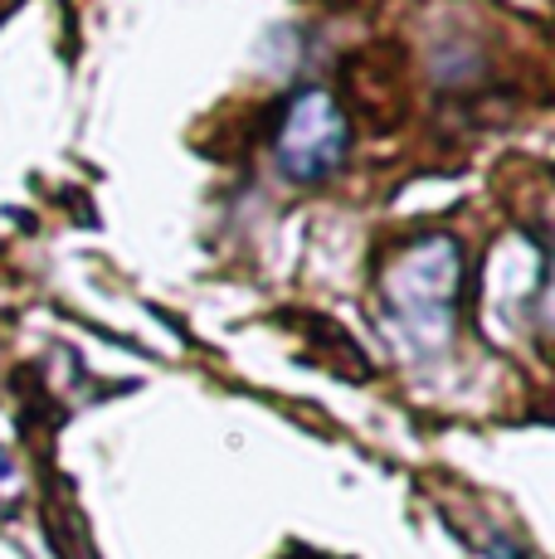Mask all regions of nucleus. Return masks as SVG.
<instances>
[{"mask_svg":"<svg viewBox=\"0 0 555 559\" xmlns=\"http://www.w3.org/2000/svg\"><path fill=\"white\" fill-rule=\"evenodd\" d=\"M10 487H15V462H10V453L0 448V497H5Z\"/></svg>","mask_w":555,"mask_h":559,"instance_id":"obj_3","label":"nucleus"},{"mask_svg":"<svg viewBox=\"0 0 555 559\" xmlns=\"http://www.w3.org/2000/svg\"><path fill=\"white\" fill-rule=\"evenodd\" d=\"M458 293H463V243L429 234L394 258L386 277V311L414 350H439L453 336Z\"/></svg>","mask_w":555,"mask_h":559,"instance_id":"obj_1","label":"nucleus"},{"mask_svg":"<svg viewBox=\"0 0 555 559\" xmlns=\"http://www.w3.org/2000/svg\"><path fill=\"white\" fill-rule=\"evenodd\" d=\"M351 152V122L327 88H297L273 136V160L293 186H322Z\"/></svg>","mask_w":555,"mask_h":559,"instance_id":"obj_2","label":"nucleus"}]
</instances>
